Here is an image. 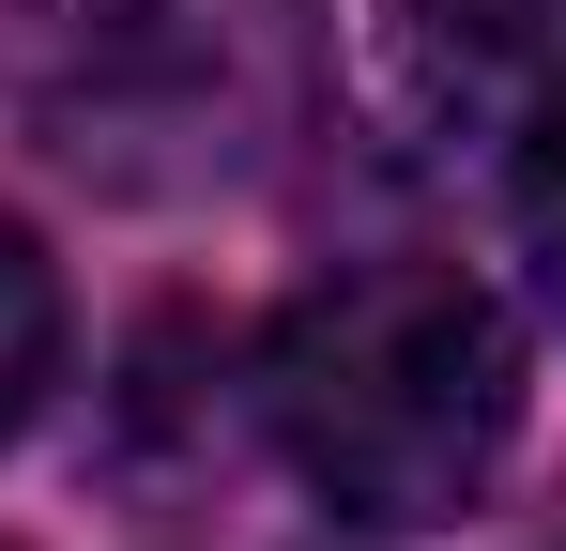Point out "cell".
Listing matches in <instances>:
<instances>
[{"label": "cell", "instance_id": "cell-1", "mask_svg": "<svg viewBox=\"0 0 566 551\" xmlns=\"http://www.w3.org/2000/svg\"><path fill=\"white\" fill-rule=\"evenodd\" d=\"M261 429L337 521H460L521 445V322L460 261H353L276 306Z\"/></svg>", "mask_w": 566, "mask_h": 551}, {"label": "cell", "instance_id": "cell-2", "mask_svg": "<svg viewBox=\"0 0 566 551\" xmlns=\"http://www.w3.org/2000/svg\"><path fill=\"white\" fill-rule=\"evenodd\" d=\"M521 46H536V0H398V62L429 107H490Z\"/></svg>", "mask_w": 566, "mask_h": 551}, {"label": "cell", "instance_id": "cell-3", "mask_svg": "<svg viewBox=\"0 0 566 551\" xmlns=\"http://www.w3.org/2000/svg\"><path fill=\"white\" fill-rule=\"evenodd\" d=\"M46 383H62V276H46V246L0 215V445L46 414Z\"/></svg>", "mask_w": 566, "mask_h": 551}, {"label": "cell", "instance_id": "cell-4", "mask_svg": "<svg viewBox=\"0 0 566 551\" xmlns=\"http://www.w3.org/2000/svg\"><path fill=\"white\" fill-rule=\"evenodd\" d=\"M505 215H521V261H536V306L566 322V92L521 123V154H505Z\"/></svg>", "mask_w": 566, "mask_h": 551}]
</instances>
